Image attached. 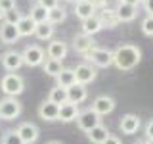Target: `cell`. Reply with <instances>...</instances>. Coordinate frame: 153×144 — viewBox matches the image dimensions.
Instances as JSON below:
<instances>
[{
	"mask_svg": "<svg viewBox=\"0 0 153 144\" xmlns=\"http://www.w3.org/2000/svg\"><path fill=\"white\" fill-rule=\"evenodd\" d=\"M96 10H98V8H96L92 2H86V0H79L76 4H73V14L80 19V21H84V19L96 16Z\"/></svg>",
	"mask_w": 153,
	"mask_h": 144,
	"instance_id": "18",
	"label": "cell"
},
{
	"mask_svg": "<svg viewBox=\"0 0 153 144\" xmlns=\"http://www.w3.org/2000/svg\"><path fill=\"white\" fill-rule=\"evenodd\" d=\"M73 71H75V77H76V83L79 85H88L92 81H96V77H98L96 67L92 64H88V62L79 64L76 67H73Z\"/></svg>",
	"mask_w": 153,
	"mask_h": 144,
	"instance_id": "7",
	"label": "cell"
},
{
	"mask_svg": "<svg viewBox=\"0 0 153 144\" xmlns=\"http://www.w3.org/2000/svg\"><path fill=\"white\" fill-rule=\"evenodd\" d=\"M0 88H2V92L6 96H12V98H16L25 90V81H23L21 75L17 73H6L0 79Z\"/></svg>",
	"mask_w": 153,
	"mask_h": 144,
	"instance_id": "2",
	"label": "cell"
},
{
	"mask_svg": "<svg viewBox=\"0 0 153 144\" xmlns=\"http://www.w3.org/2000/svg\"><path fill=\"white\" fill-rule=\"evenodd\" d=\"M134 144H147V140H138V142H134Z\"/></svg>",
	"mask_w": 153,
	"mask_h": 144,
	"instance_id": "43",
	"label": "cell"
},
{
	"mask_svg": "<svg viewBox=\"0 0 153 144\" xmlns=\"http://www.w3.org/2000/svg\"><path fill=\"white\" fill-rule=\"evenodd\" d=\"M21 110V102L17 98L6 96L4 100H0V119H4V121H12V119L19 117Z\"/></svg>",
	"mask_w": 153,
	"mask_h": 144,
	"instance_id": "4",
	"label": "cell"
},
{
	"mask_svg": "<svg viewBox=\"0 0 153 144\" xmlns=\"http://www.w3.org/2000/svg\"><path fill=\"white\" fill-rule=\"evenodd\" d=\"M109 134L111 133H109V129L105 127V125H98V127H94L92 131L86 133V136H88V140L92 144H103L105 140H107Z\"/></svg>",
	"mask_w": 153,
	"mask_h": 144,
	"instance_id": "22",
	"label": "cell"
},
{
	"mask_svg": "<svg viewBox=\"0 0 153 144\" xmlns=\"http://www.w3.org/2000/svg\"><path fill=\"white\" fill-rule=\"evenodd\" d=\"M140 2H143V0H140Z\"/></svg>",
	"mask_w": 153,
	"mask_h": 144,
	"instance_id": "45",
	"label": "cell"
},
{
	"mask_svg": "<svg viewBox=\"0 0 153 144\" xmlns=\"http://www.w3.org/2000/svg\"><path fill=\"white\" fill-rule=\"evenodd\" d=\"M21 12H19L17 8L13 10H8V12H4V23H10V25H17L19 19H21Z\"/></svg>",
	"mask_w": 153,
	"mask_h": 144,
	"instance_id": "31",
	"label": "cell"
},
{
	"mask_svg": "<svg viewBox=\"0 0 153 144\" xmlns=\"http://www.w3.org/2000/svg\"><path fill=\"white\" fill-rule=\"evenodd\" d=\"M146 140H153V119H149L146 125Z\"/></svg>",
	"mask_w": 153,
	"mask_h": 144,
	"instance_id": "35",
	"label": "cell"
},
{
	"mask_svg": "<svg viewBox=\"0 0 153 144\" xmlns=\"http://www.w3.org/2000/svg\"><path fill=\"white\" fill-rule=\"evenodd\" d=\"M56 83H57V86H61V88H69V86H73L76 83L73 67H63V71L56 77Z\"/></svg>",
	"mask_w": 153,
	"mask_h": 144,
	"instance_id": "23",
	"label": "cell"
},
{
	"mask_svg": "<svg viewBox=\"0 0 153 144\" xmlns=\"http://www.w3.org/2000/svg\"><path fill=\"white\" fill-rule=\"evenodd\" d=\"M82 56L88 62H92L94 67H109V65H113V50H107V48L94 46L92 50H88Z\"/></svg>",
	"mask_w": 153,
	"mask_h": 144,
	"instance_id": "3",
	"label": "cell"
},
{
	"mask_svg": "<svg viewBox=\"0 0 153 144\" xmlns=\"http://www.w3.org/2000/svg\"><path fill=\"white\" fill-rule=\"evenodd\" d=\"M29 17H31L33 21L36 23V25H40V23H48V10L42 8L40 4H35V6L31 8V14H29Z\"/></svg>",
	"mask_w": 153,
	"mask_h": 144,
	"instance_id": "27",
	"label": "cell"
},
{
	"mask_svg": "<svg viewBox=\"0 0 153 144\" xmlns=\"http://www.w3.org/2000/svg\"><path fill=\"white\" fill-rule=\"evenodd\" d=\"M0 21H4V12L0 10Z\"/></svg>",
	"mask_w": 153,
	"mask_h": 144,
	"instance_id": "41",
	"label": "cell"
},
{
	"mask_svg": "<svg viewBox=\"0 0 153 144\" xmlns=\"http://www.w3.org/2000/svg\"><path fill=\"white\" fill-rule=\"evenodd\" d=\"M103 144H123V142H121V138H119V136H115V134H109L107 140H105Z\"/></svg>",
	"mask_w": 153,
	"mask_h": 144,
	"instance_id": "37",
	"label": "cell"
},
{
	"mask_svg": "<svg viewBox=\"0 0 153 144\" xmlns=\"http://www.w3.org/2000/svg\"><path fill=\"white\" fill-rule=\"evenodd\" d=\"M80 110L76 104H71V102H65L59 106V117H57V121H63V123H71V121H76V117H79Z\"/></svg>",
	"mask_w": 153,
	"mask_h": 144,
	"instance_id": "19",
	"label": "cell"
},
{
	"mask_svg": "<svg viewBox=\"0 0 153 144\" xmlns=\"http://www.w3.org/2000/svg\"><path fill=\"white\" fill-rule=\"evenodd\" d=\"M38 115L44 121H57V117H59V106L50 102V100H44L38 106Z\"/></svg>",
	"mask_w": 153,
	"mask_h": 144,
	"instance_id": "14",
	"label": "cell"
},
{
	"mask_svg": "<svg viewBox=\"0 0 153 144\" xmlns=\"http://www.w3.org/2000/svg\"><path fill=\"white\" fill-rule=\"evenodd\" d=\"M140 125H142V121H140V117H138L136 113H126V115L121 117L119 127H121V131L124 134H134V133H138Z\"/></svg>",
	"mask_w": 153,
	"mask_h": 144,
	"instance_id": "17",
	"label": "cell"
},
{
	"mask_svg": "<svg viewBox=\"0 0 153 144\" xmlns=\"http://www.w3.org/2000/svg\"><path fill=\"white\" fill-rule=\"evenodd\" d=\"M80 27H82V33H84V35H88V37L98 35V33L103 29L102 21H100V17H98V14H96V16H92V17H88V19H84Z\"/></svg>",
	"mask_w": 153,
	"mask_h": 144,
	"instance_id": "21",
	"label": "cell"
},
{
	"mask_svg": "<svg viewBox=\"0 0 153 144\" xmlns=\"http://www.w3.org/2000/svg\"><path fill=\"white\" fill-rule=\"evenodd\" d=\"M142 33L146 37H153V16H146L142 19Z\"/></svg>",
	"mask_w": 153,
	"mask_h": 144,
	"instance_id": "32",
	"label": "cell"
},
{
	"mask_svg": "<svg viewBox=\"0 0 153 144\" xmlns=\"http://www.w3.org/2000/svg\"><path fill=\"white\" fill-rule=\"evenodd\" d=\"M48 100L50 102H54L57 106H61V104H65L67 102V88H61V86H54V88L50 90V94H48Z\"/></svg>",
	"mask_w": 153,
	"mask_h": 144,
	"instance_id": "28",
	"label": "cell"
},
{
	"mask_svg": "<svg viewBox=\"0 0 153 144\" xmlns=\"http://www.w3.org/2000/svg\"><path fill=\"white\" fill-rule=\"evenodd\" d=\"M96 46V40L94 37H88L84 33H79V35L73 37V50L79 52V54H86L88 50H92Z\"/></svg>",
	"mask_w": 153,
	"mask_h": 144,
	"instance_id": "16",
	"label": "cell"
},
{
	"mask_svg": "<svg viewBox=\"0 0 153 144\" xmlns=\"http://www.w3.org/2000/svg\"><path fill=\"white\" fill-rule=\"evenodd\" d=\"M115 14H117V17H119V21H121V23H130L138 16V8L136 6H130V4H124V2L119 0L117 8H115Z\"/></svg>",
	"mask_w": 153,
	"mask_h": 144,
	"instance_id": "12",
	"label": "cell"
},
{
	"mask_svg": "<svg viewBox=\"0 0 153 144\" xmlns=\"http://www.w3.org/2000/svg\"><path fill=\"white\" fill-rule=\"evenodd\" d=\"M16 6V0H0V10L2 12H8V10H13Z\"/></svg>",
	"mask_w": 153,
	"mask_h": 144,
	"instance_id": "34",
	"label": "cell"
},
{
	"mask_svg": "<svg viewBox=\"0 0 153 144\" xmlns=\"http://www.w3.org/2000/svg\"><path fill=\"white\" fill-rule=\"evenodd\" d=\"M46 144H63V142H59V140H50V142H46Z\"/></svg>",
	"mask_w": 153,
	"mask_h": 144,
	"instance_id": "40",
	"label": "cell"
},
{
	"mask_svg": "<svg viewBox=\"0 0 153 144\" xmlns=\"http://www.w3.org/2000/svg\"><path fill=\"white\" fill-rule=\"evenodd\" d=\"M115 98H111V96H107V94H100V96H96L94 98V102H92V110L98 115H109L115 110Z\"/></svg>",
	"mask_w": 153,
	"mask_h": 144,
	"instance_id": "8",
	"label": "cell"
},
{
	"mask_svg": "<svg viewBox=\"0 0 153 144\" xmlns=\"http://www.w3.org/2000/svg\"><path fill=\"white\" fill-rule=\"evenodd\" d=\"M0 62H2L4 69H6L8 73H16L19 67L23 65V58H21V54H19V52H16V50L4 52V54L0 56Z\"/></svg>",
	"mask_w": 153,
	"mask_h": 144,
	"instance_id": "9",
	"label": "cell"
},
{
	"mask_svg": "<svg viewBox=\"0 0 153 144\" xmlns=\"http://www.w3.org/2000/svg\"><path fill=\"white\" fill-rule=\"evenodd\" d=\"M0 144H23V140L17 134V131H4L0 136Z\"/></svg>",
	"mask_w": 153,
	"mask_h": 144,
	"instance_id": "30",
	"label": "cell"
},
{
	"mask_svg": "<svg viewBox=\"0 0 153 144\" xmlns=\"http://www.w3.org/2000/svg\"><path fill=\"white\" fill-rule=\"evenodd\" d=\"M65 2H69V4H76L79 0H65Z\"/></svg>",
	"mask_w": 153,
	"mask_h": 144,
	"instance_id": "42",
	"label": "cell"
},
{
	"mask_svg": "<svg viewBox=\"0 0 153 144\" xmlns=\"http://www.w3.org/2000/svg\"><path fill=\"white\" fill-rule=\"evenodd\" d=\"M147 144H153V140H147Z\"/></svg>",
	"mask_w": 153,
	"mask_h": 144,
	"instance_id": "44",
	"label": "cell"
},
{
	"mask_svg": "<svg viewBox=\"0 0 153 144\" xmlns=\"http://www.w3.org/2000/svg\"><path fill=\"white\" fill-rule=\"evenodd\" d=\"M86 98H88V88H86V85L75 83L73 86H69V88H67V102L79 106V104H82Z\"/></svg>",
	"mask_w": 153,
	"mask_h": 144,
	"instance_id": "13",
	"label": "cell"
},
{
	"mask_svg": "<svg viewBox=\"0 0 153 144\" xmlns=\"http://www.w3.org/2000/svg\"><path fill=\"white\" fill-rule=\"evenodd\" d=\"M54 33H56V27L52 25V23H40V25H36V29H35V37L38 40H52Z\"/></svg>",
	"mask_w": 153,
	"mask_h": 144,
	"instance_id": "26",
	"label": "cell"
},
{
	"mask_svg": "<svg viewBox=\"0 0 153 144\" xmlns=\"http://www.w3.org/2000/svg\"><path fill=\"white\" fill-rule=\"evenodd\" d=\"M42 69H44V73L48 77H56L63 71V65H61V62L59 60H52V58H46L44 60V64H42Z\"/></svg>",
	"mask_w": 153,
	"mask_h": 144,
	"instance_id": "24",
	"label": "cell"
},
{
	"mask_svg": "<svg viewBox=\"0 0 153 144\" xmlns=\"http://www.w3.org/2000/svg\"><path fill=\"white\" fill-rule=\"evenodd\" d=\"M35 29H36V23L33 21L29 16H23L21 19H19L17 31H19V35H21V37H31V35H35Z\"/></svg>",
	"mask_w": 153,
	"mask_h": 144,
	"instance_id": "25",
	"label": "cell"
},
{
	"mask_svg": "<svg viewBox=\"0 0 153 144\" xmlns=\"http://www.w3.org/2000/svg\"><path fill=\"white\" fill-rule=\"evenodd\" d=\"M38 4H40L42 8H46L48 12H50V10H54V8L59 6V0H38Z\"/></svg>",
	"mask_w": 153,
	"mask_h": 144,
	"instance_id": "33",
	"label": "cell"
},
{
	"mask_svg": "<svg viewBox=\"0 0 153 144\" xmlns=\"http://www.w3.org/2000/svg\"><path fill=\"white\" fill-rule=\"evenodd\" d=\"M121 2H124V4H130V6H136V8H138L140 0H121Z\"/></svg>",
	"mask_w": 153,
	"mask_h": 144,
	"instance_id": "39",
	"label": "cell"
},
{
	"mask_svg": "<svg viewBox=\"0 0 153 144\" xmlns=\"http://www.w3.org/2000/svg\"><path fill=\"white\" fill-rule=\"evenodd\" d=\"M98 17H100V21H102L103 29H115L119 23H121V21H119V17H117V14H115V10L107 8V6L100 10Z\"/></svg>",
	"mask_w": 153,
	"mask_h": 144,
	"instance_id": "20",
	"label": "cell"
},
{
	"mask_svg": "<svg viewBox=\"0 0 153 144\" xmlns=\"http://www.w3.org/2000/svg\"><path fill=\"white\" fill-rule=\"evenodd\" d=\"M76 125H79L80 131L88 133V131H92L94 127L102 125V115H98L92 108H88V110H84V112L79 113V117H76Z\"/></svg>",
	"mask_w": 153,
	"mask_h": 144,
	"instance_id": "6",
	"label": "cell"
},
{
	"mask_svg": "<svg viewBox=\"0 0 153 144\" xmlns=\"http://www.w3.org/2000/svg\"><path fill=\"white\" fill-rule=\"evenodd\" d=\"M67 19V12L61 6H57L54 10H50L48 12V23H52V25H57V23H63Z\"/></svg>",
	"mask_w": 153,
	"mask_h": 144,
	"instance_id": "29",
	"label": "cell"
},
{
	"mask_svg": "<svg viewBox=\"0 0 153 144\" xmlns=\"http://www.w3.org/2000/svg\"><path fill=\"white\" fill-rule=\"evenodd\" d=\"M143 10L147 12V16H153V0H143Z\"/></svg>",
	"mask_w": 153,
	"mask_h": 144,
	"instance_id": "36",
	"label": "cell"
},
{
	"mask_svg": "<svg viewBox=\"0 0 153 144\" xmlns=\"http://www.w3.org/2000/svg\"><path fill=\"white\" fill-rule=\"evenodd\" d=\"M21 58H23V64L29 65V67H36V65H42L46 60V52L42 50L38 44H29L25 46V50L21 52Z\"/></svg>",
	"mask_w": 153,
	"mask_h": 144,
	"instance_id": "5",
	"label": "cell"
},
{
	"mask_svg": "<svg viewBox=\"0 0 153 144\" xmlns=\"http://www.w3.org/2000/svg\"><path fill=\"white\" fill-rule=\"evenodd\" d=\"M17 131V134L21 136V140H23V144H35L36 140H38V127L35 123H29V121H25V123H21L19 127L16 129Z\"/></svg>",
	"mask_w": 153,
	"mask_h": 144,
	"instance_id": "10",
	"label": "cell"
},
{
	"mask_svg": "<svg viewBox=\"0 0 153 144\" xmlns=\"http://www.w3.org/2000/svg\"><path fill=\"white\" fill-rule=\"evenodd\" d=\"M142 60V50L136 44H130V42H124V44H119L113 50V65L117 67L119 71H130L134 69Z\"/></svg>",
	"mask_w": 153,
	"mask_h": 144,
	"instance_id": "1",
	"label": "cell"
},
{
	"mask_svg": "<svg viewBox=\"0 0 153 144\" xmlns=\"http://www.w3.org/2000/svg\"><path fill=\"white\" fill-rule=\"evenodd\" d=\"M67 52H69L67 42H63L61 38H52L50 44H48V48H46L48 58H52V60H59V62L67 56Z\"/></svg>",
	"mask_w": 153,
	"mask_h": 144,
	"instance_id": "11",
	"label": "cell"
},
{
	"mask_svg": "<svg viewBox=\"0 0 153 144\" xmlns=\"http://www.w3.org/2000/svg\"><path fill=\"white\" fill-rule=\"evenodd\" d=\"M86 2H92L96 8H105V4H107V0H86Z\"/></svg>",
	"mask_w": 153,
	"mask_h": 144,
	"instance_id": "38",
	"label": "cell"
},
{
	"mask_svg": "<svg viewBox=\"0 0 153 144\" xmlns=\"http://www.w3.org/2000/svg\"><path fill=\"white\" fill-rule=\"evenodd\" d=\"M21 38L17 31V25H10V23H2L0 25V42L2 44H16Z\"/></svg>",
	"mask_w": 153,
	"mask_h": 144,
	"instance_id": "15",
	"label": "cell"
}]
</instances>
